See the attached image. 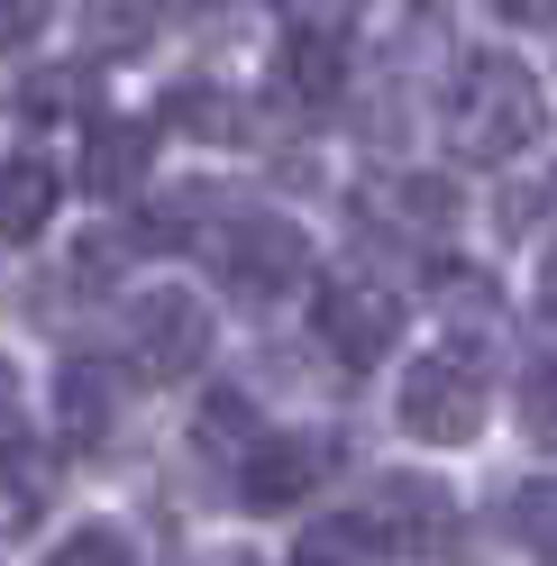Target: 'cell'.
I'll list each match as a JSON object with an SVG mask.
<instances>
[{
  "instance_id": "cell-11",
  "label": "cell",
  "mask_w": 557,
  "mask_h": 566,
  "mask_svg": "<svg viewBox=\"0 0 557 566\" xmlns=\"http://www.w3.org/2000/svg\"><path fill=\"white\" fill-rule=\"evenodd\" d=\"M265 448V420L248 411V402H238V394H211V402H201L192 411V457H211V467L238 484V467H248V457Z\"/></svg>"
},
{
  "instance_id": "cell-29",
  "label": "cell",
  "mask_w": 557,
  "mask_h": 566,
  "mask_svg": "<svg viewBox=\"0 0 557 566\" xmlns=\"http://www.w3.org/2000/svg\"><path fill=\"white\" fill-rule=\"evenodd\" d=\"M548 566H557V548H548Z\"/></svg>"
},
{
  "instance_id": "cell-24",
  "label": "cell",
  "mask_w": 557,
  "mask_h": 566,
  "mask_svg": "<svg viewBox=\"0 0 557 566\" xmlns=\"http://www.w3.org/2000/svg\"><path fill=\"white\" fill-rule=\"evenodd\" d=\"M284 10H293L302 28H347V19L366 10V0H284Z\"/></svg>"
},
{
  "instance_id": "cell-5",
  "label": "cell",
  "mask_w": 557,
  "mask_h": 566,
  "mask_svg": "<svg viewBox=\"0 0 557 566\" xmlns=\"http://www.w3.org/2000/svg\"><path fill=\"white\" fill-rule=\"evenodd\" d=\"M402 430L430 439V448H466L484 430V375H475L466 347H430L402 375Z\"/></svg>"
},
{
  "instance_id": "cell-19",
  "label": "cell",
  "mask_w": 557,
  "mask_h": 566,
  "mask_svg": "<svg viewBox=\"0 0 557 566\" xmlns=\"http://www.w3.org/2000/svg\"><path fill=\"white\" fill-rule=\"evenodd\" d=\"M46 566H137V548L119 539V530L111 521H92V530H74V539H64Z\"/></svg>"
},
{
  "instance_id": "cell-25",
  "label": "cell",
  "mask_w": 557,
  "mask_h": 566,
  "mask_svg": "<svg viewBox=\"0 0 557 566\" xmlns=\"http://www.w3.org/2000/svg\"><path fill=\"white\" fill-rule=\"evenodd\" d=\"M494 19H512V28H548L557 0H494Z\"/></svg>"
},
{
  "instance_id": "cell-27",
  "label": "cell",
  "mask_w": 557,
  "mask_h": 566,
  "mask_svg": "<svg viewBox=\"0 0 557 566\" xmlns=\"http://www.w3.org/2000/svg\"><path fill=\"white\" fill-rule=\"evenodd\" d=\"M539 302H548V321H557V247H548V265H539Z\"/></svg>"
},
{
  "instance_id": "cell-6",
  "label": "cell",
  "mask_w": 557,
  "mask_h": 566,
  "mask_svg": "<svg viewBox=\"0 0 557 566\" xmlns=\"http://www.w3.org/2000/svg\"><path fill=\"white\" fill-rule=\"evenodd\" d=\"M402 338V302L385 293L375 274H329L320 283V347L357 375V366H385V347Z\"/></svg>"
},
{
  "instance_id": "cell-16",
  "label": "cell",
  "mask_w": 557,
  "mask_h": 566,
  "mask_svg": "<svg viewBox=\"0 0 557 566\" xmlns=\"http://www.w3.org/2000/svg\"><path fill=\"white\" fill-rule=\"evenodd\" d=\"M430 293H439V311H448V321H484V329L503 321V293H494V274H466V265H439V274H430Z\"/></svg>"
},
{
  "instance_id": "cell-28",
  "label": "cell",
  "mask_w": 557,
  "mask_h": 566,
  "mask_svg": "<svg viewBox=\"0 0 557 566\" xmlns=\"http://www.w3.org/2000/svg\"><path fill=\"white\" fill-rule=\"evenodd\" d=\"M211 566H256V557H211Z\"/></svg>"
},
{
  "instance_id": "cell-14",
  "label": "cell",
  "mask_w": 557,
  "mask_h": 566,
  "mask_svg": "<svg viewBox=\"0 0 557 566\" xmlns=\"http://www.w3.org/2000/svg\"><path fill=\"white\" fill-rule=\"evenodd\" d=\"M165 128L211 137V147L248 137V119H238V92H220V83H183V92H165Z\"/></svg>"
},
{
  "instance_id": "cell-21",
  "label": "cell",
  "mask_w": 557,
  "mask_h": 566,
  "mask_svg": "<svg viewBox=\"0 0 557 566\" xmlns=\"http://www.w3.org/2000/svg\"><path fill=\"white\" fill-rule=\"evenodd\" d=\"M74 101H83V74H28L10 111H19L28 128H46V111H74Z\"/></svg>"
},
{
  "instance_id": "cell-20",
  "label": "cell",
  "mask_w": 557,
  "mask_h": 566,
  "mask_svg": "<svg viewBox=\"0 0 557 566\" xmlns=\"http://www.w3.org/2000/svg\"><path fill=\"white\" fill-rule=\"evenodd\" d=\"M521 420H530L539 448H557V347L530 366V384H521Z\"/></svg>"
},
{
  "instance_id": "cell-10",
  "label": "cell",
  "mask_w": 557,
  "mask_h": 566,
  "mask_svg": "<svg viewBox=\"0 0 557 566\" xmlns=\"http://www.w3.org/2000/svg\"><path fill=\"white\" fill-rule=\"evenodd\" d=\"M311 475H320V448H302V439H265L248 467H238V503L248 512H293Z\"/></svg>"
},
{
  "instance_id": "cell-9",
  "label": "cell",
  "mask_w": 557,
  "mask_h": 566,
  "mask_svg": "<svg viewBox=\"0 0 557 566\" xmlns=\"http://www.w3.org/2000/svg\"><path fill=\"white\" fill-rule=\"evenodd\" d=\"M156 165V119H92V147H83V184L101 201H128Z\"/></svg>"
},
{
  "instance_id": "cell-22",
  "label": "cell",
  "mask_w": 557,
  "mask_h": 566,
  "mask_svg": "<svg viewBox=\"0 0 557 566\" xmlns=\"http://www.w3.org/2000/svg\"><path fill=\"white\" fill-rule=\"evenodd\" d=\"M512 521H521V539H539V548H557V484H521V503H512Z\"/></svg>"
},
{
  "instance_id": "cell-8",
  "label": "cell",
  "mask_w": 557,
  "mask_h": 566,
  "mask_svg": "<svg viewBox=\"0 0 557 566\" xmlns=\"http://www.w3.org/2000/svg\"><path fill=\"white\" fill-rule=\"evenodd\" d=\"M274 83H284V101H302V111H329V101L347 92L338 28H302V19H293V38L274 46Z\"/></svg>"
},
{
  "instance_id": "cell-18",
  "label": "cell",
  "mask_w": 557,
  "mask_h": 566,
  "mask_svg": "<svg viewBox=\"0 0 557 566\" xmlns=\"http://www.w3.org/2000/svg\"><path fill=\"white\" fill-rule=\"evenodd\" d=\"M38 493H46V457L38 448H0V512L28 521V512H38Z\"/></svg>"
},
{
  "instance_id": "cell-17",
  "label": "cell",
  "mask_w": 557,
  "mask_h": 566,
  "mask_svg": "<svg viewBox=\"0 0 557 566\" xmlns=\"http://www.w3.org/2000/svg\"><path fill=\"white\" fill-rule=\"evenodd\" d=\"M211 210H220V192H211V184H192V192H174V201L147 210V238H156V247H183L192 229H211Z\"/></svg>"
},
{
  "instance_id": "cell-23",
  "label": "cell",
  "mask_w": 557,
  "mask_h": 566,
  "mask_svg": "<svg viewBox=\"0 0 557 566\" xmlns=\"http://www.w3.org/2000/svg\"><path fill=\"white\" fill-rule=\"evenodd\" d=\"M46 28V0H0V46H28Z\"/></svg>"
},
{
  "instance_id": "cell-7",
  "label": "cell",
  "mask_w": 557,
  "mask_h": 566,
  "mask_svg": "<svg viewBox=\"0 0 557 566\" xmlns=\"http://www.w3.org/2000/svg\"><path fill=\"white\" fill-rule=\"evenodd\" d=\"M119 411H128L119 366L74 357V366L55 375V439H74V448H111V439H119Z\"/></svg>"
},
{
  "instance_id": "cell-4",
  "label": "cell",
  "mask_w": 557,
  "mask_h": 566,
  "mask_svg": "<svg viewBox=\"0 0 557 566\" xmlns=\"http://www.w3.org/2000/svg\"><path fill=\"white\" fill-rule=\"evenodd\" d=\"M201 357H211V311H201V293L156 283V293L128 302V366L147 384H183V375H201Z\"/></svg>"
},
{
  "instance_id": "cell-1",
  "label": "cell",
  "mask_w": 557,
  "mask_h": 566,
  "mask_svg": "<svg viewBox=\"0 0 557 566\" xmlns=\"http://www.w3.org/2000/svg\"><path fill=\"white\" fill-rule=\"evenodd\" d=\"M548 128V101L530 83V64L512 55H466L458 83H448V147L466 165H512L521 147H539Z\"/></svg>"
},
{
  "instance_id": "cell-2",
  "label": "cell",
  "mask_w": 557,
  "mask_h": 566,
  "mask_svg": "<svg viewBox=\"0 0 557 566\" xmlns=\"http://www.w3.org/2000/svg\"><path fill=\"white\" fill-rule=\"evenodd\" d=\"M211 265L220 283L248 311H274L284 293H302V274H311V238L293 220H274V210H238V220L211 238Z\"/></svg>"
},
{
  "instance_id": "cell-26",
  "label": "cell",
  "mask_w": 557,
  "mask_h": 566,
  "mask_svg": "<svg viewBox=\"0 0 557 566\" xmlns=\"http://www.w3.org/2000/svg\"><path fill=\"white\" fill-rule=\"evenodd\" d=\"M10 430H19V366L0 357V448H10Z\"/></svg>"
},
{
  "instance_id": "cell-13",
  "label": "cell",
  "mask_w": 557,
  "mask_h": 566,
  "mask_svg": "<svg viewBox=\"0 0 557 566\" xmlns=\"http://www.w3.org/2000/svg\"><path fill=\"white\" fill-rule=\"evenodd\" d=\"M55 220V174L38 156H10L0 165V238H38Z\"/></svg>"
},
{
  "instance_id": "cell-12",
  "label": "cell",
  "mask_w": 557,
  "mask_h": 566,
  "mask_svg": "<svg viewBox=\"0 0 557 566\" xmlns=\"http://www.w3.org/2000/svg\"><path fill=\"white\" fill-rule=\"evenodd\" d=\"M366 220H393L402 238H448L458 229V192L430 184V174L421 184H385V192H366Z\"/></svg>"
},
{
  "instance_id": "cell-3",
  "label": "cell",
  "mask_w": 557,
  "mask_h": 566,
  "mask_svg": "<svg viewBox=\"0 0 557 566\" xmlns=\"http://www.w3.org/2000/svg\"><path fill=\"white\" fill-rule=\"evenodd\" d=\"M357 530L385 557H448L458 548V493L430 475H375L357 503Z\"/></svg>"
},
{
  "instance_id": "cell-15",
  "label": "cell",
  "mask_w": 557,
  "mask_h": 566,
  "mask_svg": "<svg viewBox=\"0 0 557 566\" xmlns=\"http://www.w3.org/2000/svg\"><path fill=\"white\" fill-rule=\"evenodd\" d=\"M83 38H92V55H137L156 38V0H92Z\"/></svg>"
}]
</instances>
